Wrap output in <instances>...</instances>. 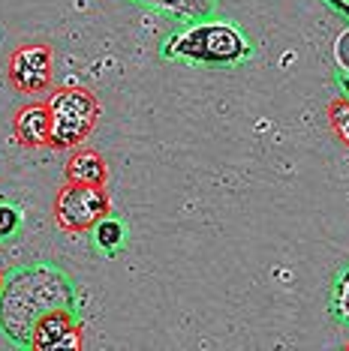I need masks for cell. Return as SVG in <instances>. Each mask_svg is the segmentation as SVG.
Segmentation results:
<instances>
[{
	"label": "cell",
	"instance_id": "3",
	"mask_svg": "<svg viewBox=\"0 0 349 351\" xmlns=\"http://www.w3.org/2000/svg\"><path fill=\"white\" fill-rule=\"evenodd\" d=\"M174 49H169L166 54H181V58L193 60V63H217V66H229V63H238L247 58V43L238 34L235 27L229 25H217V21H208V25L193 27L190 34L172 39Z\"/></svg>",
	"mask_w": 349,
	"mask_h": 351
},
{
	"label": "cell",
	"instance_id": "14",
	"mask_svg": "<svg viewBox=\"0 0 349 351\" xmlns=\"http://www.w3.org/2000/svg\"><path fill=\"white\" fill-rule=\"evenodd\" d=\"M0 291H3V270H0Z\"/></svg>",
	"mask_w": 349,
	"mask_h": 351
},
{
	"label": "cell",
	"instance_id": "11",
	"mask_svg": "<svg viewBox=\"0 0 349 351\" xmlns=\"http://www.w3.org/2000/svg\"><path fill=\"white\" fill-rule=\"evenodd\" d=\"M121 241H124V226H121V222H115V219H109V217L97 222V243L102 246V250L112 252Z\"/></svg>",
	"mask_w": 349,
	"mask_h": 351
},
{
	"label": "cell",
	"instance_id": "6",
	"mask_svg": "<svg viewBox=\"0 0 349 351\" xmlns=\"http://www.w3.org/2000/svg\"><path fill=\"white\" fill-rule=\"evenodd\" d=\"M82 346V322L73 315V309L45 313L30 333V348L34 351H78Z\"/></svg>",
	"mask_w": 349,
	"mask_h": 351
},
{
	"label": "cell",
	"instance_id": "15",
	"mask_svg": "<svg viewBox=\"0 0 349 351\" xmlns=\"http://www.w3.org/2000/svg\"><path fill=\"white\" fill-rule=\"evenodd\" d=\"M346 90H349V84H346Z\"/></svg>",
	"mask_w": 349,
	"mask_h": 351
},
{
	"label": "cell",
	"instance_id": "16",
	"mask_svg": "<svg viewBox=\"0 0 349 351\" xmlns=\"http://www.w3.org/2000/svg\"><path fill=\"white\" fill-rule=\"evenodd\" d=\"M346 348H349V342H346Z\"/></svg>",
	"mask_w": 349,
	"mask_h": 351
},
{
	"label": "cell",
	"instance_id": "13",
	"mask_svg": "<svg viewBox=\"0 0 349 351\" xmlns=\"http://www.w3.org/2000/svg\"><path fill=\"white\" fill-rule=\"evenodd\" d=\"M337 306L340 313H344V318L349 322V274L340 279V291H337Z\"/></svg>",
	"mask_w": 349,
	"mask_h": 351
},
{
	"label": "cell",
	"instance_id": "12",
	"mask_svg": "<svg viewBox=\"0 0 349 351\" xmlns=\"http://www.w3.org/2000/svg\"><path fill=\"white\" fill-rule=\"evenodd\" d=\"M19 228V210L10 204H0V237H10Z\"/></svg>",
	"mask_w": 349,
	"mask_h": 351
},
{
	"label": "cell",
	"instance_id": "1",
	"mask_svg": "<svg viewBox=\"0 0 349 351\" xmlns=\"http://www.w3.org/2000/svg\"><path fill=\"white\" fill-rule=\"evenodd\" d=\"M73 285L54 267H25L15 270L0 291V327L15 342L30 346L34 324L52 309L73 306Z\"/></svg>",
	"mask_w": 349,
	"mask_h": 351
},
{
	"label": "cell",
	"instance_id": "7",
	"mask_svg": "<svg viewBox=\"0 0 349 351\" xmlns=\"http://www.w3.org/2000/svg\"><path fill=\"white\" fill-rule=\"evenodd\" d=\"M12 135L21 147H49L52 141V111L49 102L36 99L15 111Z\"/></svg>",
	"mask_w": 349,
	"mask_h": 351
},
{
	"label": "cell",
	"instance_id": "2",
	"mask_svg": "<svg viewBox=\"0 0 349 351\" xmlns=\"http://www.w3.org/2000/svg\"><path fill=\"white\" fill-rule=\"evenodd\" d=\"M52 111V141L54 150L78 147L100 121V99L87 87H54L49 93Z\"/></svg>",
	"mask_w": 349,
	"mask_h": 351
},
{
	"label": "cell",
	"instance_id": "10",
	"mask_svg": "<svg viewBox=\"0 0 349 351\" xmlns=\"http://www.w3.org/2000/svg\"><path fill=\"white\" fill-rule=\"evenodd\" d=\"M325 114H328V123L335 130V135L349 147V99H331Z\"/></svg>",
	"mask_w": 349,
	"mask_h": 351
},
{
	"label": "cell",
	"instance_id": "9",
	"mask_svg": "<svg viewBox=\"0 0 349 351\" xmlns=\"http://www.w3.org/2000/svg\"><path fill=\"white\" fill-rule=\"evenodd\" d=\"M136 3H145V6H154V10H163V12H172L178 19H208L211 10H214V0H136Z\"/></svg>",
	"mask_w": 349,
	"mask_h": 351
},
{
	"label": "cell",
	"instance_id": "5",
	"mask_svg": "<svg viewBox=\"0 0 349 351\" xmlns=\"http://www.w3.org/2000/svg\"><path fill=\"white\" fill-rule=\"evenodd\" d=\"M54 51L52 45L45 43H30L21 45V49L12 51L10 66H6V75H10V84L25 97H34V93H43L52 87V73H54Z\"/></svg>",
	"mask_w": 349,
	"mask_h": 351
},
{
	"label": "cell",
	"instance_id": "8",
	"mask_svg": "<svg viewBox=\"0 0 349 351\" xmlns=\"http://www.w3.org/2000/svg\"><path fill=\"white\" fill-rule=\"evenodd\" d=\"M63 171H67V180H76V183H97V186H106L109 183L106 159L91 147H73Z\"/></svg>",
	"mask_w": 349,
	"mask_h": 351
},
{
	"label": "cell",
	"instance_id": "4",
	"mask_svg": "<svg viewBox=\"0 0 349 351\" xmlns=\"http://www.w3.org/2000/svg\"><path fill=\"white\" fill-rule=\"evenodd\" d=\"M109 210H112L109 189L97 186V183L67 180L54 195V222L69 234H82V231L97 228V222L106 219Z\"/></svg>",
	"mask_w": 349,
	"mask_h": 351
}]
</instances>
